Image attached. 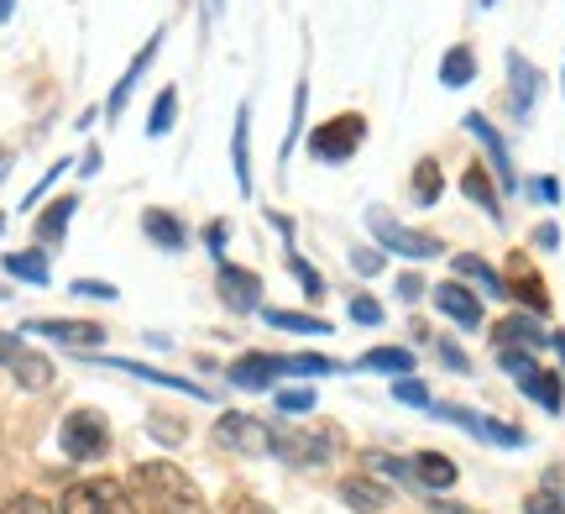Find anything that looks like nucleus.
<instances>
[{
	"instance_id": "1",
	"label": "nucleus",
	"mask_w": 565,
	"mask_h": 514,
	"mask_svg": "<svg viewBox=\"0 0 565 514\" xmlns=\"http://www.w3.org/2000/svg\"><path fill=\"white\" fill-rule=\"evenodd\" d=\"M126 489L137 499V514H210L200 483L173 462H137Z\"/></svg>"
},
{
	"instance_id": "2",
	"label": "nucleus",
	"mask_w": 565,
	"mask_h": 514,
	"mask_svg": "<svg viewBox=\"0 0 565 514\" xmlns=\"http://www.w3.org/2000/svg\"><path fill=\"white\" fill-rule=\"evenodd\" d=\"M58 514H137V499L116 478H84L74 489H63Z\"/></svg>"
},
{
	"instance_id": "3",
	"label": "nucleus",
	"mask_w": 565,
	"mask_h": 514,
	"mask_svg": "<svg viewBox=\"0 0 565 514\" xmlns=\"http://www.w3.org/2000/svg\"><path fill=\"white\" fill-rule=\"evenodd\" d=\"M58 447H63V457H74V462H100V457L110 452V420H105L100 410L63 415Z\"/></svg>"
},
{
	"instance_id": "4",
	"label": "nucleus",
	"mask_w": 565,
	"mask_h": 514,
	"mask_svg": "<svg viewBox=\"0 0 565 514\" xmlns=\"http://www.w3.org/2000/svg\"><path fill=\"white\" fill-rule=\"evenodd\" d=\"M362 143H366V116L345 111V116H330V122H320L309 132V158L315 164H345Z\"/></svg>"
},
{
	"instance_id": "5",
	"label": "nucleus",
	"mask_w": 565,
	"mask_h": 514,
	"mask_svg": "<svg viewBox=\"0 0 565 514\" xmlns=\"http://www.w3.org/2000/svg\"><path fill=\"white\" fill-rule=\"evenodd\" d=\"M498 363H503V373L519 378V389H524L540 410H550V415L565 410V384L555 378V373H545L540 363H534V352H498Z\"/></svg>"
},
{
	"instance_id": "6",
	"label": "nucleus",
	"mask_w": 565,
	"mask_h": 514,
	"mask_svg": "<svg viewBox=\"0 0 565 514\" xmlns=\"http://www.w3.org/2000/svg\"><path fill=\"white\" fill-rule=\"evenodd\" d=\"M210 436H215L221 452H236V457H273V441H278L257 415H242V410H225Z\"/></svg>"
},
{
	"instance_id": "7",
	"label": "nucleus",
	"mask_w": 565,
	"mask_h": 514,
	"mask_svg": "<svg viewBox=\"0 0 565 514\" xmlns=\"http://www.w3.org/2000/svg\"><path fill=\"white\" fill-rule=\"evenodd\" d=\"M429 410L440 415V420H450V426H461V431H471L477 441H492V447H524L529 436L519 431V426H508V420H492V415H477V410H461V405H429Z\"/></svg>"
},
{
	"instance_id": "8",
	"label": "nucleus",
	"mask_w": 565,
	"mask_h": 514,
	"mask_svg": "<svg viewBox=\"0 0 565 514\" xmlns=\"http://www.w3.org/2000/svg\"><path fill=\"white\" fill-rule=\"evenodd\" d=\"M0 368H11V378H17L21 389H47L53 384V363L42 352H26V342L6 336V331H0Z\"/></svg>"
},
{
	"instance_id": "9",
	"label": "nucleus",
	"mask_w": 565,
	"mask_h": 514,
	"mask_svg": "<svg viewBox=\"0 0 565 514\" xmlns=\"http://www.w3.org/2000/svg\"><path fill=\"white\" fill-rule=\"evenodd\" d=\"M372 237H377V242H383L387 252H398V258H440V237H429V231H408V227H398V221H393V216H377V210H372Z\"/></svg>"
},
{
	"instance_id": "10",
	"label": "nucleus",
	"mask_w": 565,
	"mask_h": 514,
	"mask_svg": "<svg viewBox=\"0 0 565 514\" xmlns=\"http://www.w3.org/2000/svg\"><path fill=\"white\" fill-rule=\"evenodd\" d=\"M335 452V436L330 431H282L273 441V457H282L288 468H320Z\"/></svg>"
},
{
	"instance_id": "11",
	"label": "nucleus",
	"mask_w": 565,
	"mask_h": 514,
	"mask_svg": "<svg viewBox=\"0 0 565 514\" xmlns=\"http://www.w3.org/2000/svg\"><path fill=\"white\" fill-rule=\"evenodd\" d=\"M215 294H221L225 310H263V279L252 273V268H236V263H221L215 273Z\"/></svg>"
},
{
	"instance_id": "12",
	"label": "nucleus",
	"mask_w": 565,
	"mask_h": 514,
	"mask_svg": "<svg viewBox=\"0 0 565 514\" xmlns=\"http://www.w3.org/2000/svg\"><path fill=\"white\" fill-rule=\"evenodd\" d=\"M503 294L529 305V315H550V289L540 284V273L524 263V258H508V279H503Z\"/></svg>"
},
{
	"instance_id": "13",
	"label": "nucleus",
	"mask_w": 565,
	"mask_h": 514,
	"mask_svg": "<svg viewBox=\"0 0 565 514\" xmlns=\"http://www.w3.org/2000/svg\"><path fill=\"white\" fill-rule=\"evenodd\" d=\"M466 132L487 147V158H492V168H498V189H508V195H513V189H519V174H513V158H508V143L498 137V126L487 122L482 111H471V116H466Z\"/></svg>"
},
{
	"instance_id": "14",
	"label": "nucleus",
	"mask_w": 565,
	"mask_h": 514,
	"mask_svg": "<svg viewBox=\"0 0 565 514\" xmlns=\"http://www.w3.org/2000/svg\"><path fill=\"white\" fill-rule=\"evenodd\" d=\"M492 342L503 352H540L550 347V331L540 326V315H508V321L492 326Z\"/></svg>"
},
{
	"instance_id": "15",
	"label": "nucleus",
	"mask_w": 565,
	"mask_h": 514,
	"mask_svg": "<svg viewBox=\"0 0 565 514\" xmlns=\"http://www.w3.org/2000/svg\"><path fill=\"white\" fill-rule=\"evenodd\" d=\"M435 310H440L445 321H456V326H466V331H477V326H482V300H477V294H471L466 284H456V279L435 289Z\"/></svg>"
},
{
	"instance_id": "16",
	"label": "nucleus",
	"mask_w": 565,
	"mask_h": 514,
	"mask_svg": "<svg viewBox=\"0 0 565 514\" xmlns=\"http://www.w3.org/2000/svg\"><path fill=\"white\" fill-rule=\"evenodd\" d=\"M26 336H47V342H63V347H100L105 326L100 321H32Z\"/></svg>"
},
{
	"instance_id": "17",
	"label": "nucleus",
	"mask_w": 565,
	"mask_h": 514,
	"mask_svg": "<svg viewBox=\"0 0 565 514\" xmlns=\"http://www.w3.org/2000/svg\"><path fill=\"white\" fill-rule=\"evenodd\" d=\"M158 48H162V32H152V38L141 42V53L131 59V69H126L121 80H116V90H110V101H105V116H110V122H116V116L126 111V101H131V90H137L141 74H147V63L158 59Z\"/></svg>"
},
{
	"instance_id": "18",
	"label": "nucleus",
	"mask_w": 565,
	"mask_h": 514,
	"mask_svg": "<svg viewBox=\"0 0 565 514\" xmlns=\"http://www.w3.org/2000/svg\"><path fill=\"white\" fill-rule=\"evenodd\" d=\"M273 378H282V357H267V352H246L242 363H231V384L246 394L267 389Z\"/></svg>"
},
{
	"instance_id": "19",
	"label": "nucleus",
	"mask_w": 565,
	"mask_h": 514,
	"mask_svg": "<svg viewBox=\"0 0 565 514\" xmlns=\"http://www.w3.org/2000/svg\"><path fill=\"white\" fill-rule=\"evenodd\" d=\"M540 69L524 59V53H508V90H513V111L519 116H529L534 111V101H540Z\"/></svg>"
},
{
	"instance_id": "20",
	"label": "nucleus",
	"mask_w": 565,
	"mask_h": 514,
	"mask_svg": "<svg viewBox=\"0 0 565 514\" xmlns=\"http://www.w3.org/2000/svg\"><path fill=\"white\" fill-rule=\"evenodd\" d=\"M141 231H147V242H158L162 252L189 248V231H183V221L173 210H147V216H141Z\"/></svg>"
},
{
	"instance_id": "21",
	"label": "nucleus",
	"mask_w": 565,
	"mask_h": 514,
	"mask_svg": "<svg viewBox=\"0 0 565 514\" xmlns=\"http://www.w3.org/2000/svg\"><path fill=\"white\" fill-rule=\"evenodd\" d=\"M408 468H414V483H424V489H456V462L440 452H419V457H408Z\"/></svg>"
},
{
	"instance_id": "22",
	"label": "nucleus",
	"mask_w": 565,
	"mask_h": 514,
	"mask_svg": "<svg viewBox=\"0 0 565 514\" xmlns=\"http://www.w3.org/2000/svg\"><path fill=\"white\" fill-rule=\"evenodd\" d=\"M341 499L351 504L356 514H377V510H387V489L383 483H372V478H341Z\"/></svg>"
},
{
	"instance_id": "23",
	"label": "nucleus",
	"mask_w": 565,
	"mask_h": 514,
	"mask_svg": "<svg viewBox=\"0 0 565 514\" xmlns=\"http://www.w3.org/2000/svg\"><path fill=\"white\" fill-rule=\"evenodd\" d=\"M461 195L471 200V206H482L492 221H503V200H498V185L487 179V168H477V164L466 168V174H461Z\"/></svg>"
},
{
	"instance_id": "24",
	"label": "nucleus",
	"mask_w": 565,
	"mask_h": 514,
	"mask_svg": "<svg viewBox=\"0 0 565 514\" xmlns=\"http://www.w3.org/2000/svg\"><path fill=\"white\" fill-rule=\"evenodd\" d=\"M100 363H105V368L131 373V378H141V384H158V389H168V394H200V399H210L200 384H189V378H173V373H158V368H147V363H110V357H100Z\"/></svg>"
},
{
	"instance_id": "25",
	"label": "nucleus",
	"mask_w": 565,
	"mask_h": 514,
	"mask_svg": "<svg viewBox=\"0 0 565 514\" xmlns=\"http://www.w3.org/2000/svg\"><path fill=\"white\" fill-rule=\"evenodd\" d=\"M74 210H79V195H58L53 206L38 216V237L42 242H58L63 231H68V221H74Z\"/></svg>"
},
{
	"instance_id": "26",
	"label": "nucleus",
	"mask_w": 565,
	"mask_h": 514,
	"mask_svg": "<svg viewBox=\"0 0 565 514\" xmlns=\"http://www.w3.org/2000/svg\"><path fill=\"white\" fill-rule=\"evenodd\" d=\"M246 137H252V116H236V137H231V164H236V179H242V195H252V147H246Z\"/></svg>"
},
{
	"instance_id": "27",
	"label": "nucleus",
	"mask_w": 565,
	"mask_h": 514,
	"mask_svg": "<svg viewBox=\"0 0 565 514\" xmlns=\"http://www.w3.org/2000/svg\"><path fill=\"white\" fill-rule=\"evenodd\" d=\"M6 273H11V279H17V284H47V258H42V252H6Z\"/></svg>"
},
{
	"instance_id": "28",
	"label": "nucleus",
	"mask_w": 565,
	"mask_h": 514,
	"mask_svg": "<svg viewBox=\"0 0 565 514\" xmlns=\"http://www.w3.org/2000/svg\"><path fill=\"white\" fill-rule=\"evenodd\" d=\"M362 368L366 373H398V378H408V373H414V352H404V347H372V352H362Z\"/></svg>"
},
{
	"instance_id": "29",
	"label": "nucleus",
	"mask_w": 565,
	"mask_h": 514,
	"mask_svg": "<svg viewBox=\"0 0 565 514\" xmlns=\"http://www.w3.org/2000/svg\"><path fill=\"white\" fill-rule=\"evenodd\" d=\"M477 80V59H471V48H450L440 63V84L445 90H461V84Z\"/></svg>"
},
{
	"instance_id": "30",
	"label": "nucleus",
	"mask_w": 565,
	"mask_h": 514,
	"mask_svg": "<svg viewBox=\"0 0 565 514\" xmlns=\"http://www.w3.org/2000/svg\"><path fill=\"white\" fill-rule=\"evenodd\" d=\"M456 273H461V279H471V284H482V289H492V294H503V273H498V268L487 263V258H477V252H461V258H456Z\"/></svg>"
},
{
	"instance_id": "31",
	"label": "nucleus",
	"mask_w": 565,
	"mask_h": 514,
	"mask_svg": "<svg viewBox=\"0 0 565 514\" xmlns=\"http://www.w3.org/2000/svg\"><path fill=\"white\" fill-rule=\"evenodd\" d=\"M263 321L273 331H299V336H330L320 315H294V310H263Z\"/></svg>"
},
{
	"instance_id": "32",
	"label": "nucleus",
	"mask_w": 565,
	"mask_h": 514,
	"mask_svg": "<svg viewBox=\"0 0 565 514\" xmlns=\"http://www.w3.org/2000/svg\"><path fill=\"white\" fill-rule=\"evenodd\" d=\"M173 122H179V90H173V84H162L158 101H152V111H147V132L162 137V132H173Z\"/></svg>"
},
{
	"instance_id": "33",
	"label": "nucleus",
	"mask_w": 565,
	"mask_h": 514,
	"mask_svg": "<svg viewBox=\"0 0 565 514\" xmlns=\"http://www.w3.org/2000/svg\"><path fill=\"white\" fill-rule=\"evenodd\" d=\"M414 200H419V206H435V200H440V164H435V158H424V164L414 168Z\"/></svg>"
},
{
	"instance_id": "34",
	"label": "nucleus",
	"mask_w": 565,
	"mask_h": 514,
	"mask_svg": "<svg viewBox=\"0 0 565 514\" xmlns=\"http://www.w3.org/2000/svg\"><path fill=\"white\" fill-rule=\"evenodd\" d=\"M288 268H294V279L303 284V294H309V300H320V294H324V279H320V273H315L309 263H303L299 252H288Z\"/></svg>"
},
{
	"instance_id": "35",
	"label": "nucleus",
	"mask_w": 565,
	"mask_h": 514,
	"mask_svg": "<svg viewBox=\"0 0 565 514\" xmlns=\"http://www.w3.org/2000/svg\"><path fill=\"white\" fill-rule=\"evenodd\" d=\"M393 399H398V405H414V410H429V389H424L419 378H398V384H393Z\"/></svg>"
},
{
	"instance_id": "36",
	"label": "nucleus",
	"mask_w": 565,
	"mask_h": 514,
	"mask_svg": "<svg viewBox=\"0 0 565 514\" xmlns=\"http://www.w3.org/2000/svg\"><path fill=\"white\" fill-rule=\"evenodd\" d=\"M273 399H278V410H288V415L315 410V389H282V394H273Z\"/></svg>"
},
{
	"instance_id": "37",
	"label": "nucleus",
	"mask_w": 565,
	"mask_h": 514,
	"mask_svg": "<svg viewBox=\"0 0 565 514\" xmlns=\"http://www.w3.org/2000/svg\"><path fill=\"white\" fill-rule=\"evenodd\" d=\"M0 514H58V510H47L38 494H11L6 504H0Z\"/></svg>"
},
{
	"instance_id": "38",
	"label": "nucleus",
	"mask_w": 565,
	"mask_h": 514,
	"mask_svg": "<svg viewBox=\"0 0 565 514\" xmlns=\"http://www.w3.org/2000/svg\"><path fill=\"white\" fill-rule=\"evenodd\" d=\"M282 373H335L330 357H282Z\"/></svg>"
},
{
	"instance_id": "39",
	"label": "nucleus",
	"mask_w": 565,
	"mask_h": 514,
	"mask_svg": "<svg viewBox=\"0 0 565 514\" xmlns=\"http://www.w3.org/2000/svg\"><path fill=\"white\" fill-rule=\"evenodd\" d=\"M351 321H356V326H377V321H383V305H377V300H351Z\"/></svg>"
},
{
	"instance_id": "40",
	"label": "nucleus",
	"mask_w": 565,
	"mask_h": 514,
	"mask_svg": "<svg viewBox=\"0 0 565 514\" xmlns=\"http://www.w3.org/2000/svg\"><path fill=\"white\" fill-rule=\"evenodd\" d=\"M221 514H273V510H267L263 499H252V494H231Z\"/></svg>"
},
{
	"instance_id": "41",
	"label": "nucleus",
	"mask_w": 565,
	"mask_h": 514,
	"mask_svg": "<svg viewBox=\"0 0 565 514\" xmlns=\"http://www.w3.org/2000/svg\"><path fill=\"white\" fill-rule=\"evenodd\" d=\"M524 514H565V504L555 494H545V489H540V494L524 499Z\"/></svg>"
},
{
	"instance_id": "42",
	"label": "nucleus",
	"mask_w": 565,
	"mask_h": 514,
	"mask_svg": "<svg viewBox=\"0 0 565 514\" xmlns=\"http://www.w3.org/2000/svg\"><path fill=\"white\" fill-rule=\"evenodd\" d=\"M74 294H79V300H116V289L95 284V279H79V284H74Z\"/></svg>"
},
{
	"instance_id": "43",
	"label": "nucleus",
	"mask_w": 565,
	"mask_h": 514,
	"mask_svg": "<svg viewBox=\"0 0 565 514\" xmlns=\"http://www.w3.org/2000/svg\"><path fill=\"white\" fill-rule=\"evenodd\" d=\"M440 363H445V368H456V373L471 368V363H466V352L456 347V342H440Z\"/></svg>"
},
{
	"instance_id": "44",
	"label": "nucleus",
	"mask_w": 565,
	"mask_h": 514,
	"mask_svg": "<svg viewBox=\"0 0 565 514\" xmlns=\"http://www.w3.org/2000/svg\"><path fill=\"white\" fill-rule=\"evenodd\" d=\"M351 263H356V273H383V252H351Z\"/></svg>"
},
{
	"instance_id": "45",
	"label": "nucleus",
	"mask_w": 565,
	"mask_h": 514,
	"mask_svg": "<svg viewBox=\"0 0 565 514\" xmlns=\"http://www.w3.org/2000/svg\"><path fill=\"white\" fill-rule=\"evenodd\" d=\"M58 174H63V164H53V168H47V174H42V185H32V195H26V200H21V206H26V210L38 206L42 195H47V185H53V179H58Z\"/></svg>"
},
{
	"instance_id": "46",
	"label": "nucleus",
	"mask_w": 565,
	"mask_h": 514,
	"mask_svg": "<svg viewBox=\"0 0 565 514\" xmlns=\"http://www.w3.org/2000/svg\"><path fill=\"white\" fill-rule=\"evenodd\" d=\"M534 195H540V200H545V206H555V200H561V179H534Z\"/></svg>"
},
{
	"instance_id": "47",
	"label": "nucleus",
	"mask_w": 565,
	"mask_h": 514,
	"mask_svg": "<svg viewBox=\"0 0 565 514\" xmlns=\"http://www.w3.org/2000/svg\"><path fill=\"white\" fill-rule=\"evenodd\" d=\"M398 294H404V300H419V294H424V279H419V273H404V279H398Z\"/></svg>"
},
{
	"instance_id": "48",
	"label": "nucleus",
	"mask_w": 565,
	"mask_h": 514,
	"mask_svg": "<svg viewBox=\"0 0 565 514\" xmlns=\"http://www.w3.org/2000/svg\"><path fill=\"white\" fill-rule=\"evenodd\" d=\"M534 242H540V248H550V252H555V242H561V231H555V227H540V231H534Z\"/></svg>"
},
{
	"instance_id": "49",
	"label": "nucleus",
	"mask_w": 565,
	"mask_h": 514,
	"mask_svg": "<svg viewBox=\"0 0 565 514\" xmlns=\"http://www.w3.org/2000/svg\"><path fill=\"white\" fill-rule=\"evenodd\" d=\"M550 347L561 352V363H565V331H550Z\"/></svg>"
},
{
	"instance_id": "50",
	"label": "nucleus",
	"mask_w": 565,
	"mask_h": 514,
	"mask_svg": "<svg viewBox=\"0 0 565 514\" xmlns=\"http://www.w3.org/2000/svg\"><path fill=\"white\" fill-rule=\"evenodd\" d=\"M435 514H471V510H461V504H429Z\"/></svg>"
},
{
	"instance_id": "51",
	"label": "nucleus",
	"mask_w": 565,
	"mask_h": 514,
	"mask_svg": "<svg viewBox=\"0 0 565 514\" xmlns=\"http://www.w3.org/2000/svg\"><path fill=\"white\" fill-rule=\"evenodd\" d=\"M11 11H17V0H0V21H11Z\"/></svg>"
},
{
	"instance_id": "52",
	"label": "nucleus",
	"mask_w": 565,
	"mask_h": 514,
	"mask_svg": "<svg viewBox=\"0 0 565 514\" xmlns=\"http://www.w3.org/2000/svg\"><path fill=\"white\" fill-rule=\"evenodd\" d=\"M0 174H6V153H0Z\"/></svg>"
},
{
	"instance_id": "53",
	"label": "nucleus",
	"mask_w": 565,
	"mask_h": 514,
	"mask_svg": "<svg viewBox=\"0 0 565 514\" xmlns=\"http://www.w3.org/2000/svg\"><path fill=\"white\" fill-rule=\"evenodd\" d=\"M482 6H492V0H482Z\"/></svg>"
}]
</instances>
